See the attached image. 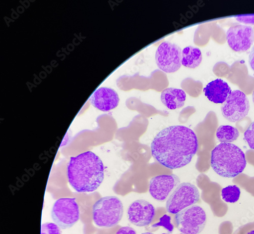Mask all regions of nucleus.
Here are the masks:
<instances>
[{
  "label": "nucleus",
  "mask_w": 254,
  "mask_h": 234,
  "mask_svg": "<svg viewBox=\"0 0 254 234\" xmlns=\"http://www.w3.org/2000/svg\"><path fill=\"white\" fill-rule=\"evenodd\" d=\"M198 148L194 132L181 125L165 128L151 144L153 157L161 165L171 169L182 168L191 161Z\"/></svg>",
  "instance_id": "obj_1"
},
{
  "label": "nucleus",
  "mask_w": 254,
  "mask_h": 234,
  "mask_svg": "<svg viewBox=\"0 0 254 234\" xmlns=\"http://www.w3.org/2000/svg\"><path fill=\"white\" fill-rule=\"evenodd\" d=\"M67 176L69 184L77 192H93L104 180V165L96 154L87 151L70 157Z\"/></svg>",
  "instance_id": "obj_2"
},
{
  "label": "nucleus",
  "mask_w": 254,
  "mask_h": 234,
  "mask_svg": "<svg viewBox=\"0 0 254 234\" xmlns=\"http://www.w3.org/2000/svg\"><path fill=\"white\" fill-rule=\"evenodd\" d=\"M211 166L219 176L234 178L244 172L247 165L245 154L238 146L221 143L211 152Z\"/></svg>",
  "instance_id": "obj_3"
},
{
  "label": "nucleus",
  "mask_w": 254,
  "mask_h": 234,
  "mask_svg": "<svg viewBox=\"0 0 254 234\" xmlns=\"http://www.w3.org/2000/svg\"><path fill=\"white\" fill-rule=\"evenodd\" d=\"M93 220L100 228H111L117 225L122 220L124 207L122 201L115 196L100 198L93 206Z\"/></svg>",
  "instance_id": "obj_4"
},
{
  "label": "nucleus",
  "mask_w": 254,
  "mask_h": 234,
  "mask_svg": "<svg viewBox=\"0 0 254 234\" xmlns=\"http://www.w3.org/2000/svg\"><path fill=\"white\" fill-rule=\"evenodd\" d=\"M177 228L185 234H198L204 230L206 224V213L198 205L189 206L176 215Z\"/></svg>",
  "instance_id": "obj_5"
},
{
  "label": "nucleus",
  "mask_w": 254,
  "mask_h": 234,
  "mask_svg": "<svg viewBox=\"0 0 254 234\" xmlns=\"http://www.w3.org/2000/svg\"><path fill=\"white\" fill-rule=\"evenodd\" d=\"M200 199L198 188L189 183L180 184L169 196L166 209L170 214H177L182 210L197 203Z\"/></svg>",
  "instance_id": "obj_6"
},
{
  "label": "nucleus",
  "mask_w": 254,
  "mask_h": 234,
  "mask_svg": "<svg viewBox=\"0 0 254 234\" xmlns=\"http://www.w3.org/2000/svg\"><path fill=\"white\" fill-rule=\"evenodd\" d=\"M54 222L61 229L72 228L79 220L80 211L74 198H62L54 203L51 212Z\"/></svg>",
  "instance_id": "obj_7"
},
{
  "label": "nucleus",
  "mask_w": 254,
  "mask_h": 234,
  "mask_svg": "<svg viewBox=\"0 0 254 234\" xmlns=\"http://www.w3.org/2000/svg\"><path fill=\"white\" fill-rule=\"evenodd\" d=\"M155 60L158 68L166 73L178 71L182 64L181 48L171 42L165 41L158 47Z\"/></svg>",
  "instance_id": "obj_8"
},
{
  "label": "nucleus",
  "mask_w": 254,
  "mask_h": 234,
  "mask_svg": "<svg viewBox=\"0 0 254 234\" xmlns=\"http://www.w3.org/2000/svg\"><path fill=\"white\" fill-rule=\"evenodd\" d=\"M250 110V103L247 95L241 91L232 92L221 106L223 116L231 122L245 118Z\"/></svg>",
  "instance_id": "obj_9"
},
{
  "label": "nucleus",
  "mask_w": 254,
  "mask_h": 234,
  "mask_svg": "<svg viewBox=\"0 0 254 234\" xmlns=\"http://www.w3.org/2000/svg\"><path fill=\"white\" fill-rule=\"evenodd\" d=\"M229 47L238 52L248 50L254 42V31L252 27L243 25L231 27L226 33Z\"/></svg>",
  "instance_id": "obj_10"
},
{
  "label": "nucleus",
  "mask_w": 254,
  "mask_h": 234,
  "mask_svg": "<svg viewBox=\"0 0 254 234\" xmlns=\"http://www.w3.org/2000/svg\"><path fill=\"white\" fill-rule=\"evenodd\" d=\"M156 215L154 206L144 200H137L129 206L127 216L129 222L137 227L149 225Z\"/></svg>",
  "instance_id": "obj_11"
},
{
  "label": "nucleus",
  "mask_w": 254,
  "mask_h": 234,
  "mask_svg": "<svg viewBox=\"0 0 254 234\" xmlns=\"http://www.w3.org/2000/svg\"><path fill=\"white\" fill-rule=\"evenodd\" d=\"M180 184V179L175 175L157 176L150 180V193L155 199L164 201Z\"/></svg>",
  "instance_id": "obj_12"
},
{
  "label": "nucleus",
  "mask_w": 254,
  "mask_h": 234,
  "mask_svg": "<svg viewBox=\"0 0 254 234\" xmlns=\"http://www.w3.org/2000/svg\"><path fill=\"white\" fill-rule=\"evenodd\" d=\"M90 100L98 110L109 112L117 107L120 98L118 93L113 89L101 88L94 92Z\"/></svg>",
  "instance_id": "obj_13"
},
{
  "label": "nucleus",
  "mask_w": 254,
  "mask_h": 234,
  "mask_svg": "<svg viewBox=\"0 0 254 234\" xmlns=\"http://www.w3.org/2000/svg\"><path fill=\"white\" fill-rule=\"evenodd\" d=\"M205 96L215 103H223L232 91L228 83L221 79L209 82L203 89Z\"/></svg>",
  "instance_id": "obj_14"
},
{
  "label": "nucleus",
  "mask_w": 254,
  "mask_h": 234,
  "mask_svg": "<svg viewBox=\"0 0 254 234\" xmlns=\"http://www.w3.org/2000/svg\"><path fill=\"white\" fill-rule=\"evenodd\" d=\"M186 99L185 92L176 88H167L163 91L161 95V100L163 104L172 110L182 108Z\"/></svg>",
  "instance_id": "obj_15"
},
{
  "label": "nucleus",
  "mask_w": 254,
  "mask_h": 234,
  "mask_svg": "<svg viewBox=\"0 0 254 234\" xmlns=\"http://www.w3.org/2000/svg\"><path fill=\"white\" fill-rule=\"evenodd\" d=\"M202 60L201 50L196 47L189 46L182 51V65L190 69L199 66Z\"/></svg>",
  "instance_id": "obj_16"
},
{
  "label": "nucleus",
  "mask_w": 254,
  "mask_h": 234,
  "mask_svg": "<svg viewBox=\"0 0 254 234\" xmlns=\"http://www.w3.org/2000/svg\"><path fill=\"white\" fill-rule=\"evenodd\" d=\"M240 134L237 128L230 125H221L217 130L216 136L221 143H231L236 141Z\"/></svg>",
  "instance_id": "obj_17"
},
{
  "label": "nucleus",
  "mask_w": 254,
  "mask_h": 234,
  "mask_svg": "<svg viewBox=\"0 0 254 234\" xmlns=\"http://www.w3.org/2000/svg\"><path fill=\"white\" fill-rule=\"evenodd\" d=\"M241 193L239 187L237 185H230L222 189L221 196L226 202L235 203L239 200Z\"/></svg>",
  "instance_id": "obj_18"
},
{
  "label": "nucleus",
  "mask_w": 254,
  "mask_h": 234,
  "mask_svg": "<svg viewBox=\"0 0 254 234\" xmlns=\"http://www.w3.org/2000/svg\"><path fill=\"white\" fill-rule=\"evenodd\" d=\"M41 234H62L61 228L56 224L45 223L42 224Z\"/></svg>",
  "instance_id": "obj_19"
},
{
  "label": "nucleus",
  "mask_w": 254,
  "mask_h": 234,
  "mask_svg": "<svg viewBox=\"0 0 254 234\" xmlns=\"http://www.w3.org/2000/svg\"><path fill=\"white\" fill-rule=\"evenodd\" d=\"M244 139L250 148L254 150V121L251 124L245 132Z\"/></svg>",
  "instance_id": "obj_20"
},
{
  "label": "nucleus",
  "mask_w": 254,
  "mask_h": 234,
  "mask_svg": "<svg viewBox=\"0 0 254 234\" xmlns=\"http://www.w3.org/2000/svg\"><path fill=\"white\" fill-rule=\"evenodd\" d=\"M237 20L245 24L254 25V15H247L236 17Z\"/></svg>",
  "instance_id": "obj_21"
},
{
  "label": "nucleus",
  "mask_w": 254,
  "mask_h": 234,
  "mask_svg": "<svg viewBox=\"0 0 254 234\" xmlns=\"http://www.w3.org/2000/svg\"><path fill=\"white\" fill-rule=\"evenodd\" d=\"M116 234H136V233L131 227H123L120 228Z\"/></svg>",
  "instance_id": "obj_22"
},
{
  "label": "nucleus",
  "mask_w": 254,
  "mask_h": 234,
  "mask_svg": "<svg viewBox=\"0 0 254 234\" xmlns=\"http://www.w3.org/2000/svg\"><path fill=\"white\" fill-rule=\"evenodd\" d=\"M249 62L250 66L252 70L254 71V45L251 49L249 54Z\"/></svg>",
  "instance_id": "obj_23"
},
{
  "label": "nucleus",
  "mask_w": 254,
  "mask_h": 234,
  "mask_svg": "<svg viewBox=\"0 0 254 234\" xmlns=\"http://www.w3.org/2000/svg\"><path fill=\"white\" fill-rule=\"evenodd\" d=\"M247 234H254V230L251 231V232H249Z\"/></svg>",
  "instance_id": "obj_24"
},
{
  "label": "nucleus",
  "mask_w": 254,
  "mask_h": 234,
  "mask_svg": "<svg viewBox=\"0 0 254 234\" xmlns=\"http://www.w3.org/2000/svg\"><path fill=\"white\" fill-rule=\"evenodd\" d=\"M141 234H154L152 233H151V232H146V233H142Z\"/></svg>",
  "instance_id": "obj_25"
},
{
  "label": "nucleus",
  "mask_w": 254,
  "mask_h": 234,
  "mask_svg": "<svg viewBox=\"0 0 254 234\" xmlns=\"http://www.w3.org/2000/svg\"><path fill=\"white\" fill-rule=\"evenodd\" d=\"M252 98H253V102L254 103V91H253V93Z\"/></svg>",
  "instance_id": "obj_26"
},
{
  "label": "nucleus",
  "mask_w": 254,
  "mask_h": 234,
  "mask_svg": "<svg viewBox=\"0 0 254 234\" xmlns=\"http://www.w3.org/2000/svg\"><path fill=\"white\" fill-rule=\"evenodd\" d=\"M165 234V233H164V234Z\"/></svg>",
  "instance_id": "obj_27"
},
{
  "label": "nucleus",
  "mask_w": 254,
  "mask_h": 234,
  "mask_svg": "<svg viewBox=\"0 0 254 234\" xmlns=\"http://www.w3.org/2000/svg\"></svg>",
  "instance_id": "obj_28"
}]
</instances>
